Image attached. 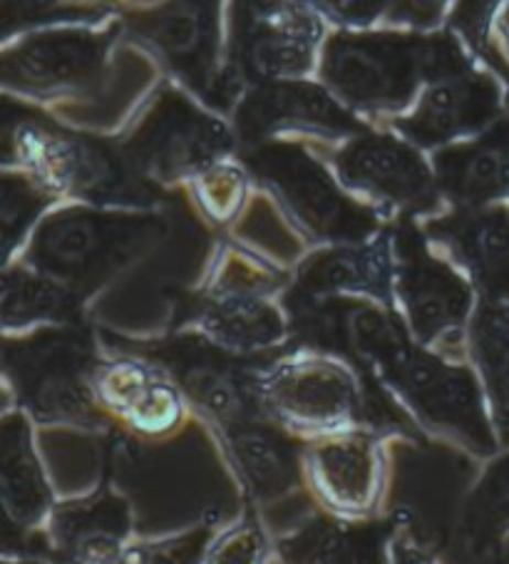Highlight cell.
Returning a JSON list of instances; mask_svg holds the SVG:
<instances>
[{
	"instance_id": "obj_1",
	"label": "cell",
	"mask_w": 509,
	"mask_h": 564,
	"mask_svg": "<svg viewBox=\"0 0 509 564\" xmlns=\"http://www.w3.org/2000/svg\"><path fill=\"white\" fill-rule=\"evenodd\" d=\"M257 401L263 415L303 441L356 427H415L383 386L346 358L316 348L271 356L257 376Z\"/></svg>"
},
{
	"instance_id": "obj_2",
	"label": "cell",
	"mask_w": 509,
	"mask_h": 564,
	"mask_svg": "<svg viewBox=\"0 0 509 564\" xmlns=\"http://www.w3.org/2000/svg\"><path fill=\"white\" fill-rule=\"evenodd\" d=\"M170 219L154 209L71 204L45 214L18 261L93 299L160 245Z\"/></svg>"
},
{
	"instance_id": "obj_3",
	"label": "cell",
	"mask_w": 509,
	"mask_h": 564,
	"mask_svg": "<svg viewBox=\"0 0 509 564\" xmlns=\"http://www.w3.org/2000/svg\"><path fill=\"white\" fill-rule=\"evenodd\" d=\"M105 358L87 324L41 326L3 336V378L13 405L35 425L110 427L95 398V373Z\"/></svg>"
},
{
	"instance_id": "obj_4",
	"label": "cell",
	"mask_w": 509,
	"mask_h": 564,
	"mask_svg": "<svg viewBox=\"0 0 509 564\" xmlns=\"http://www.w3.org/2000/svg\"><path fill=\"white\" fill-rule=\"evenodd\" d=\"M473 67L453 37L336 35L323 51L321 75L333 95L366 112L400 110L423 80Z\"/></svg>"
},
{
	"instance_id": "obj_5",
	"label": "cell",
	"mask_w": 509,
	"mask_h": 564,
	"mask_svg": "<svg viewBox=\"0 0 509 564\" xmlns=\"http://www.w3.org/2000/svg\"><path fill=\"white\" fill-rule=\"evenodd\" d=\"M33 164L37 180L97 207L152 209L164 202L162 189L142 177L122 148L100 138L73 134L47 122L45 115L13 120L6 115V158Z\"/></svg>"
},
{
	"instance_id": "obj_6",
	"label": "cell",
	"mask_w": 509,
	"mask_h": 564,
	"mask_svg": "<svg viewBox=\"0 0 509 564\" xmlns=\"http://www.w3.org/2000/svg\"><path fill=\"white\" fill-rule=\"evenodd\" d=\"M102 341L110 351L140 356L170 376L187 398L192 415L202 417L212 431L237 417L261 413L257 376L261 366L277 356L231 354L192 328H174L172 334L140 341L102 330Z\"/></svg>"
},
{
	"instance_id": "obj_7",
	"label": "cell",
	"mask_w": 509,
	"mask_h": 564,
	"mask_svg": "<svg viewBox=\"0 0 509 564\" xmlns=\"http://www.w3.org/2000/svg\"><path fill=\"white\" fill-rule=\"evenodd\" d=\"M396 264V311L420 346L450 358L463 356L477 291L455 261L440 257L415 219L390 227Z\"/></svg>"
},
{
	"instance_id": "obj_8",
	"label": "cell",
	"mask_w": 509,
	"mask_h": 564,
	"mask_svg": "<svg viewBox=\"0 0 509 564\" xmlns=\"http://www.w3.org/2000/svg\"><path fill=\"white\" fill-rule=\"evenodd\" d=\"M243 167L263 184L303 235L321 245H358L383 231L376 207L338 187L311 154L291 142H259L243 152Z\"/></svg>"
},
{
	"instance_id": "obj_9",
	"label": "cell",
	"mask_w": 509,
	"mask_h": 564,
	"mask_svg": "<svg viewBox=\"0 0 509 564\" xmlns=\"http://www.w3.org/2000/svg\"><path fill=\"white\" fill-rule=\"evenodd\" d=\"M132 167L150 182L199 177L234 148V134L221 120L199 110L189 97L164 87L120 144Z\"/></svg>"
},
{
	"instance_id": "obj_10",
	"label": "cell",
	"mask_w": 509,
	"mask_h": 564,
	"mask_svg": "<svg viewBox=\"0 0 509 564\" xmlns=\"http://www.w3.org/2000/svg\"><path fill=\"white\" fill-rule=\"evenodd\" d=\"M388 435L376 427H356L306 443L303 480L318 510L350 520L383 514L390 478Z\"/></svg>"
},
{
	"instance_id": "obj_11",
	"label": "cell",
	"mask_w": 509,
	"mask_h": 564,
	"mask_svg": "<svg viewBox=\"0 0 509 564\" xmlns=\"http://www.w3.org/2000/svg\"><path fill=\"white\" fill-rule=\"evenodd\" d=\"M340 184L373 199L380 214L396 219L437 217L443 209L435 170L408 142L390 134L354 138L333 154Z\"/></svg>"
},
{
	"instance_id": "obj_12",
	"label": "cell",
	"mask_w": 509,
	"mask_h": 564,
	"mask_svg": "<svg viewBox=\"0 0 509 564\" xmlns=\"http://www.w3.org/2000/svg\"><path fill=\"white\" fill-rule=\"evenodd\" d=\"M95 398L110 427L142 443H164L187 425V398L154 364L140 356L110 351L95 373Z\"/></svg>"
},
{
	"instance_id": "obj_13",
	"label": "cell",
	"mask_w": 509,
	"mask_h": 564,
	"mask_svg": "<svg viewBox=\"0 0 509 564\" xmlns=\"http://www.w3.org/2000/svg\"><path fill=\"white\" fill-rule=\"evenodd\" d=\"M396 264L390 229L358 245H326L301 261L281 294L283 308L326 299H368L396 308Z\"/></svg>"
},
{
	"instance_id": "obj_14",
	"label": "cell",
	"mask_w": 509,
	"mask_h": 564,
	"mask_svg": "<svg viewBox=\"0 0 509 564\" xmlns=\"http://www.w3.org/2000/svg\"><path fill=\"white\" fill-rule=\"evenodd\" d=\"M174 321L180 328L199 330L221 348L239 356H271L291 341L286 308L271 296L217 294L197 289L174 296Z\"/></svg>"
},
{
	"instance_id": "obj_15",
	"label": "cell",
	"mask_w": 509,
	"mask_h": 564,
	"mask_svg": "<svg viewBox=\"0 0 509 564\" xmlns=\"http://www.w3.org/2000/svg\"><path fill=\"white\" fill-rule=\"evenodd\" d=\"M224 455L253 505H271L306 490L303 447L308 441L263 413L214 427Z\"/></svg>"
},
{
	"instance_id": "obj_16",
	"label": "cell",
	"mask_w": 509,
	"mask_h": 564,
	"mask_svg": "<svg viewBox=\"0 0 509 564\" xmlns=\"http://www.w3.org/2000/svg\"><path fill=\"white\" fill-rule=\"evenodd\" d=\"M427 239L443 247L450 261L475 286L477 299L509 304V209H453L423 224Z\"/></svg>"
},
{
	"instance_id": "obj_17",
	"label": "cell",
	"mask_w": 509,
	"mask_h": 564,
	"mask_svg": "<svg viewBox=\"0 0 509 564\" xmlns=\"http://www.w3.org/2000/svg\"><path fill=\"white\" fill-rule=\"evenodd\" d=\"M413 524L408 510L370 520L338 518L316 510L296 530L277 540L279 564H390L398 532Z\"/></svg>"
},
{
	"instance_id": "obj_18",
	"label": "cell",
	"mask_w": 509,
	"mask_h": 564,
	"mask_svg": "<svg viewBox=\"0 0 509 564\" xmlns=\"http://www.w3.org/2000/svg\"><path fill=\"white\" fill-rule=\"evenodd\" d=\"M132 540V510L115 490L57 502L43 528V560L53 564H112Z\"/></svg>"
},
{
	"instance_id": "obj_19",
	"label": "cell",
	"mask_w": 509,
	"mask_h": 564,
	"mask_svg": "<svg viewBox=\"0 0 509 564\" xmlns=\"http://www.w3.org/2000/svg\"><path fill=\"white\" fill-rule=\"evenodd\" d=\"M110 41V35L83 31L33 35L3 55V83L33 95L95 85Z\"/></svg>"
},
{
	"instance_id": "obj_20",
	"label": "cell",
	"mask_w": 509,
	"mask_h": 564,
	"mask_svg": "<svg viewBox=\"0 0 509 564\" xmlns=\"http://www.w3.org/2000/svg\"><path fill=\"white\" fill-rule=\"evenodd\" d=\"M277 130H306L338 138L360 132L364 124L318 85L301 80L259 83L237 102V132L243 142L259 144Z\"/></svg>"
},
{
	"instance_id": "obj_21",
	"label": "cell",
	"mask_w": 509,
	"mask_h": 564,
	"mask_svg": "<svg viewBox=\"0 0 509 564\" xmlns=\"http://www.w3.org/2000/svg\"><path fill=\"white\" fill-rule=\"evenodd\" d=\"M502 115V90L492 75L465 73L440 77L418 102L415 112L396 128L423 148H435L463 134L483 132Z\"/></svg>"
},
{
	"instance_id": "obj_22",
	"label": "cell",
	"mask_w": 509,
	"mask_h": 564,
	"mask_svg": "<svg viewBox=\"0 0 509 564\" xmlns=\"http://www.w3.org/2000/svg\"><path fill=\"white\" fill-rule=\"evenodd\" d=\"M0 502L6 532L18 538L41 532L57 505L35 447V423L21 408H6L0 417Z\"/></svg>"
},
{
	"instance_id": "obj_23",
	"label": "cell",
	"mask_w": 509,
	"mask_h": 564,
	"mask_svg": "<svg viewBox=\"0 0 509 564\" xmlns=\"http://www.w3.org/2000/svg\"><path fill=\"white\" fill-rule=\"evenodd\" d=\"M134 33L160 53L184 80L209 93L217 63V13L212 0H177L152 18L134 23Z\"/></svg>"
},
{
	"instance_id": "obj_24",
	"label": "cell",
	"mask_w": 509,
	"mask_h": 564,
	"mask_svg": "<svg viewBox=\"0 0 509 564\" xmlns=\"http://www.w3.org/2000/svg\"><path fill=\"white\" fill-rule=\"evenodd\" d=\"M435 180L455 209H483L509 197V118L483 138L435 154Z\"/></svg>"
},
{
	"instance_id": "obj_25",
	"label": "cell",
	"mask_w": 509,
	"mask_h": 564,
	"mask_svg": "<svg viewBox=\"0 0 509 564\" xmlns=\"http://www.w3.org/2000/svg\"><path fill=\"white\" fill-rule=\"evenodd\" d=\"M321 25L303 15L273 18L237 35V67L259 83L291 80L313 63Z\"/></svg>"
},
{
	"instance_id": "obj_26",
	"label": "cell",
	"mask_w": 509,
	"mask_h": 564,
	"mask_svg": "<svg viewBox=\"0 0 509 564\" xmlns=\"http://www.w3.org/2000/svg\"><path fill=\"white\" fill-rule=\"evenodd\" d=\"M85 301L61 281L41 274L23 261L6 264L3 271V316L6 334H23L41 326L85 324Z\"/></svg>"
},
{
	"instance_id": "obj_27",
	"label": "cell",
	"mask_w": 509,
	"mask_h": 564,
	"mask_svg": "<svg viewBox=\"0 0 509 564\" xmlns=\"http://www.w3.org/2000/svg\"><path fill=\"white\" fill-rule=\"evenodd\" d=\"M509 534V447L489 458L457 512L455 540L473 562H495Z\"/></svg>"
},
{
	"instance_id": "obj_28",
	"label": "cell",
	"mask_w": 509,
	"mask_h": 564,
	"mask_svg": "<svg viewBox=\"0 0 509 564\" xmlns=\"http://www.w3.org/2000/svg\"><path fill=\"white\" fill-rule=\"evenodd\" d=\"M467 348L505 443L509 437V304L477 299Z\"/></svg>"
},
{
	"instance_id": "obj_29",
	"label": "cell",
	"mask_w": 509,
	"mask_h": 564,
	"mask_svg": "<svg viewBox=\"0 0 509 564\" xmlns=\"http://www.w3.org/2000/svg\"><path fill=\"white\" fill-rule=\"evenodd\" d=\"M55 199V192L37 177L3 174V197H0V235H3V259L11 264L15 251H23L45 209Z\"/></svg>"
},
{
	"instance_id": "obj_30",
	"label": "cell",
	"mask_w": 509,
	"mask_h": 564,
	"mask_svg": "<svg viewBox=\"0 0 509 564\" xmlns=\"http://www.w3.org/2000/svg\"><path fill=\"white\" fill-rule=\"evenodd\" d=\"M289 281L291 274L269 264L263 257L239 245H224L202 289L217 291V294L277 296L286 291Z\"/></svg>"
},
{
	"instance_id": "obj_31",
	"label": "cell",
	"mask_w": 509,
	"mask_h": 564,
	"mask_svg": "<svg viewBox=\"0 0 509 564\" xmlns=\"http://www.w3.org/2000/svg\"><path fill=\"white\" fill-rule=\"evenodd\" d=\"M277 557V540L251 508L229 528L217 530L202 564H269Z\"/></svg>"
},
{
	"instance_id": "obj_32",
	"label": "cell",
	"mask_w": 509,
	"mask_h": 564,
	"mask_svg": "<svg viewBox=\"0 0 509 564\" xmlns=\"http://www.w3.org/2000/svg\"><path fill=\"white\" fill-rule=\"evenodd\" d=\"M214 538L207 524L152 540H130L112 564H202Z\"/></svg>"
},
{
	"instance_id": "obj_33",
	"label": "cell",
	"mask_w": 509,
	"mask_h": 564,
	"mask_svg": "<svg viewBox=\"0 0 509 564\" xmlns=\"http://www.w3.org/2000/svg\"><path fill=\"white\" fill-rule=\"evenodd\" d=\"M247 199V180L237 167L214 164L197 177V204L214 224L239 221V214Z\"/></svg>"
},
{
	"instance_id": "obj_34",
	"label": "cell",
	"mask_w": 509,
	"mask_h": 564,
	"mask_svg": "<svg viewBox=\"0 0 509 564\" xmlns=\"http://www.w3.org/2000/svg\"><path fill=\"white\" fill-rule=\"evenodd\" d=\"M497 0H463L455 11V25L465 33L469 43L483 51L489 15H492Z\"/></svg>"
},
{
	"instance_id": "obj_35",
	"label": "cell",
	"mask_w": 509,
	"mask_h": 564,
	"mask_svg": "<svg viewBox=\"0 0 509 564\" xmlns=\"http://www.w3.org/2000/svg\"><path fill=\"white\" fill-rule=\"evenodd\" d=\"M390 564H443L435 552H430L413 534V524L398 532L390 547Z\"/></svg>"
},
{
	"instance_id": "obj_36",
	"label": "cell",
	"mask_w": 509,
	"mask_h": 564,
	"mask_svg": "<svg viewBox=\"0 0 509 564\" xmlns=\"http://www.w3.org/2000/svg\"><path fill=\"white\" fill-rule=\"evenodd\" d=\"M440 6H443V0H408L400 11H396L393 21H410V23L425 25L440 13Z\"/></svg>"
},
{
	"instance_id": "obj_37",
	"label": "cell",
	"mask_w": 509,
	"mask_h": 564,
	"mask_svg": "<svg viewBox=\"0 0 509 564\" xmlns=\"http://www.w3.org/2000/svg\"><path fill=\"white\" fill-rule=\"evenodd\" d=\"M3 564H53V562H45V560H35V557H3Z\"/></svg>"
},
{
	"instance_id": "obj_38",
	"label": "cell",
	"mask_w": 509,
	"mask_h": 564,
	"mask_svg": "<svg viewBox=\"0 0 509 564\" xmlns=\"http://www.w3.org/2000/svg\"><path fill=\"white\" fill-rule=\"evenodd\" d=\"M505 33H507V37H509V11H507V15H505Z\"/></svg>"
}]
</instances>
